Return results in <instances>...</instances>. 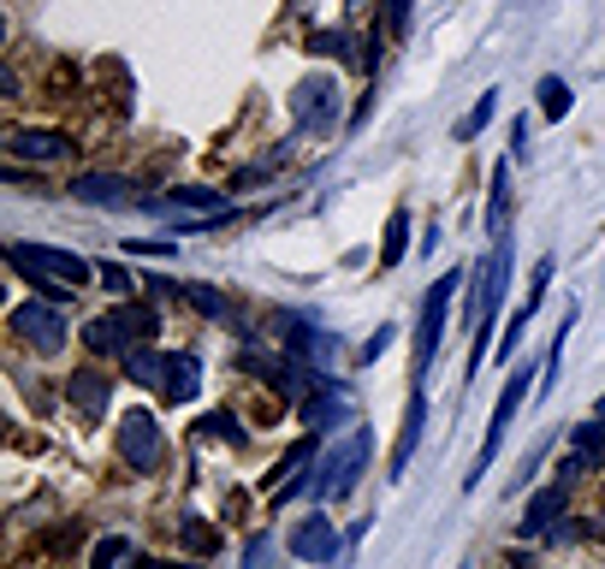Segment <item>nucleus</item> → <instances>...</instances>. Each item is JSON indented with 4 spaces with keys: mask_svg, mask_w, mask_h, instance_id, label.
Listing matches in <instances>:
<instances>
[{
    "mask_svg": "<svg viewBox=\"0 0 605 569\" xmlns=\"http://www.w3.org/2000/svg\"><path fill=\"white\" fill-rule=\"evenodd\" d=\"M392 333H397V326H386V321H380V333H374L369 344H362V362H374L380 350H386V344H392Z\"/></svg>",
    "mask_w": 605,
    "mask_h": 569,
    "instance_id": "nucleus-35",
    "label": "nucleus"
},
{
    "mask_svg": "<svg viewBox=\"0 0 605 569\" xmlns=\"http://www.w3.org/2000/svg\"><path fill=\"white\" fill-rule=\"evenodd\" d=\"M12 333H19L30 350H42V356H60V344H65V315H60V303H19L12 308Z\"/></svg>",
    "mask_w": 605,
    "mask_h": 569,
    "instance_id": "nucleus-7",
    "label": "nucleus"
},
{
    "mask_svg": "<svg viewBox=\"0 0 605 569\" xmlns=\"http://www.w3.org/2000/svg\"><path fill=\"white\" fill-rule=\"evenodd\" d=\"M83 344H90V356H119V362H125V356L137 350V344L125 338V326H119L113 315H108V321H90V326H83Z\"/></svg>",
    "mask_w": 605,
    "mask_h": 569,
    "instance_id": "nucleus-18",
    "label": "nucleus"
},
{
    "mask_svg": "<svg viewBox=\"0 0 605 569\" xmlns=\"http://www.w3.org/2000/svg\"><path fill=\"white\" fill-rule=\"evenodd\" d=\"M137 569H196V563H172V558H143Z\"/></svg>",
    "mask_w": 605,
    "mask_h": 569,
    "instance_id": "nucleus-39",
    "label": "nucleus"
},
{
    "mask_svg": "<svg viewBox=\"0 0 605 569\" xmlns=\"http://www.w3.org/2000/svg\"><path fill=\"white\" fill-rule=\"evenodd\" d=\"M268 551H273V540L262 534V540H250V551H244V569H268Z\"/></svg>",
    "mask_w": 605,
    "mask_h": 569,
    "instance_id": "nucleus-36",
    "label": "nucleus"
},
{
    "mask_svg": "<svg viewBox=\"0 0 605 569\" xmlns=\"http://www.w3.org/2000/svg\"><path fill=\"white\" fill-rule=\"evenodd\" d=\"M72 196L90 202V209H143V190H137L125 172H78Z\"/></svg>",
    "mask_w": 605,
    "mask_h": 569,
    "instance_id": "nucleus-9",
    "label": "nucleus"
},
{
    "mask_svg": "<svg viewBox=\"0 0 605 569\" xmlns=\"http://www.w3.org/2000/svg\"><path fill=\"white\" fill-rule=\"evenodd\" d=\"M511 154H528V119L516 113V125H511Z\"/></svg>",
    "mask_w": 605,
    "mask_h": 569,
    "instance_id": "nucleus-37",
    "label": "nucleus"
},
{
    "mask_svg": "<svg viewBox=\"0 0 605 569\" xmlns=\"http://www.w3.org/2000/svg\"><path fill=\"white\" fill-rule=\"evenodd\" d=\"M309 54H321V60H351V37H344V30H315V37H309Z\"/></svg>",
    "mask_w": 605,
    "mask_h": 569,
    "instance_id": "nucleus-30",
    "label": "nucleus"
},
{
    "mask_svg": "<svg viewBox=\"0 0 605 569\" xmlns=\"http://www.w3.org/2000/svg\"><path fill=\"white\" fill-rule=\"evenodd\" d=\"M457 285H470V273H445V280L427 285V297H422V326H416V374H427V362L440 356V344H445V315H452Z\"/></svg>",
    "mask_w": 605,
    "mask_h": 569,
    "instance_id": "nucleus-4",
    "label": "nucleus"
},
{
    "mask_svg": "<svg viewBox=\"0 0 605 569\" xmlns=\"http://www.w3.org/2000/svg\"><path fill=\"white\" fill-rule=\"evenodd\" d=\"M505 226H511V161H498L493 166V196H487V232L505 237Z\"/></svg>",
    "mask_w": 605,
    "mask_h": 569,
    "instance_id": "nucleus-22",
    "label": "nucleus"
},
{
    "mask_svg": "<svg viewBox=\"0 0 605 569\" xmlns=\"http://www.w3.org/2000/svg\"><path fill=\"white\" fill-rule=\"evenodd\" d=\"M179 297L196 308V315H209V321H232V297L226 291H214V285H202V280H184Z\"/></svg>",
    "mask_w": 605,
    "mask_h": 569,
    "instance_id": "nucleus-20",
    "label": "nucleus"
},
{
    "mask_svg": "<svg viewBox=\"0 0 605 569\" xmlns=\"http://www.w3.org/2000/svg\"><path fill=\"white\" fill-rule=\"evenodd\" d=\"M351 416V386H333V379H321V392L303 404V421L315 427V434H326L333 421Z\"/></svg>",
    "mask_w": 605,
    "mask_h": 569,
    "instance_id": "nucleus-16",
    "label": "nucleus"
},
{
    "mask_svg": "<svg viewBox=\"0 0 605 569\" xmlns=\"http://www.w3.org/2000/svg\"><path fill=\"white\" fill-rule=\"evenodd\" d=\"M422 427H427V392L410 386V404H404V434H397V451H392V480L410 469V457H416L422 445Z\"/></svg>",
    "mask_w": 605,
    "mask_h": 569,
    "instance_id": "nucleus-14",
    "label": "nucleus"
},
{
    "mask_svg": "<svg viewBox=\"0 0 605 569\" xmlns=\"http://www.w3.org/2000/svg\"><path fill=\"white\" fill-rule=\"evenodd\" d=\"M528 362L523 368H511L505 374V392H498V404H493V421H487V439H481V457H475V469H470V492H475V480L493 469V457H498V445H505V434H511V421H516V409L528 404Z\"/></svg>",
    "mask_w": 605,
    "mask_h": 569,
    "instance_id": "nucleus-3",
    "label": "nucleus"
},
{
    "mask_svg": "<svg viewBox=\"0 0 605 569\" xmlns=\"http://www.w3.org/2000/svg\"><path fill=\"white\" fill-rule=\"evenodd\" d=\"M569 333H576V303L558 315V333H552V350H546V379H541V392H552L558 386V374H564V344H569Z\"/></svg>",
    "mask_w": 605,
    "mask_h": 569,
    "instance_id": "nucleus-23",
    "label": "nucleus"
},
{
    "mask_svg": "<svg viewBox=\"0 0 605 569\" xmlns=\"http://www.w3.org/2000/svg\"><path fill=\"white\" fill-rule=\"evenodd\" d=\"M493 113H498V90H487V95H481L475 108L457 119V131H452V136H457V143H470V136H481V131H487V119H493Z\"/></svg>",
    "mask_w": 605,
    "mask_h": 569,
    "instance_id": "nucleus-26",
    "label": "nucleus"
},
{
    "mask_svg": "<svg viewBox=\"0 0 605 569\" xmlns=\"http://www.w3.org/2000/svg\"><path fill=\"white\" fill-rule=\"evenodd\" d=\"M196 392H202V362L190 356V350H172L167 379H161V398H167V404H190Z\"/></svg>",
    "mask_w": 605,
    "mask_h": 569,
    "instance_id": "nucleus-17",
    "label": "nucleus"
},
{
    "mask_svg": "<svg viewBox=\"0 0 605 569\" xmlns=\"http://www.w3.org/2000/svg\"><path fill=\"white\" fill-rule=\"evenodd\" d=\"M119 457H125V469H137V475L161 469V463H167V427H161V416L131 409V416L119 421Z\"/></svg>",
    "mask_w": 605,
    "mask_h": 569,
    "instance_id": "nucleus-5",
    "label": "nucleus"
},
{
    "mask_svg": "<svg viewBox=\"0 0 605 569\" xmlns=\"http://www.w3.org/2000/svg\"><path fill=\"white\" fill-rule=\"evenodd\" d=\"M143 214H226V190L184 184L172 196H143Z\"/></svg>",
    "mask_w": 605,
    "mask_h": 569,
    "instance_id": "nucleus-10",
    "label": "nucleus"
},
{
    "mask_svg": "<svg viewBox=\"0 0 605 569\" xmlns=\"http://www.w3.org/2000/svg\"><path fill=\"white\" fill-rule=\"evenodd\" d=\"M179 540H184V551H196V558H209V551L220 546L214 528L202 522V516H184V522H179Z\"/></svg>",
    "mask_w": 605,
    "mask_h": 569,
    "instance_id": "nucleus-28",
    "label": "nucleus"
},
{
    "mask_svg": "<svg viewBox=\"0 0 605 569\" xmlns=\"http://www.w3.org/2000/svg\"><path fill=\"white\" fill-rule=\"evenodd\" d=\"M309 463H315V439H298V445H291V451H285L280 463H273L268 492L280 498V505H285V498H298V492L309 487V480H303V469H309Z\"/></svg>",
    "mask_w": 605,
    "mask_h": 569,
    "instance_id": "nucleus-13",
    "label": "nucleus"
},
{
    "mask_svg": "<svg viewBox=\"0 0 605 569\" xmlns=\"http://www.w3.org/2000/svg\"><path fill=\"white\" fill-rule=\"evenodd\" d=\"M95 280H101V285H108V291H113V297H131V280H125V267H113V262H101V267H95Z\"/></svg>",
    "mask_w": 605,
    "mask_h": 569,
    "instance_id": "nucleus-33",
    "label": "nucleus"
},
{
    "mask_svg": "<svg viewBox=\"0 0 605 569\" xmlns=\"http://www.w3.org/2000/svg\"><path fill=\"white\" fill-rule=\"evenodd\" d=\"M202 434L220 439V445H244V421H238L232 409H214V416H202Z\"/></svg>",
    "mask_w": 605,
    "mask_h": 569,
    "instance_id": "nucleus-27",
    "label": "nucleus"
},
{
    "mask_svg": "<svg viewBox=\"0 0 605 569\" xmlns=\"http://www.w3.org/2000/svg\"><path fill=\"white\" fill-rule=\"evenodd\" d=\"M65 398H72V409L78 416H101V409H108V398H113V374L101 368V362H90V368H78L72 374V386H65Z\"/></svg>",
    "mask_w": 605,
    "mask_h": 569,
    "instance_id": "nucleus-12",
    "label": "nucleus"
},
{
    "mask_svg": "<svg viewBox=\"0 0 605 569\" xmlns=\"http://www.w3.org/2000/svg\"><path fill=\"white\" fill-rule=\"evenodd\" d=\"M369 427H351V434H344L333 451H326L321 463H315V480H309V492L315 498H351L356 492V480H362V469H369Z\"/></svg>",
    "mask_w": 605,
    "mask_h": 569,
    "instance_id": "nucleus-2",
    "label": "nucleus"
},
{
    "mask_svg": "<svg viewBox=\"0 0 605 569\" xmlns=\"http://www.w3.org/2000/svg\"><path fill=\"white\" fill-rule=\"evenodd\" d=\"M594 421H605V398H599V404H594Z\"/></svg>",
    "mask_w": 605,
    "mask_h": 569,
    "instance_id": "nucleus-41",
    "label": "nucleus"
},
{
    "mask_svg": "<svg viewBox=\"0 0 605 569\" xmlns=\"http://www.w3.org/2000/svg\"><path fill=\"white\" fill-rule=\"evenodd\" d=\"M291 119L298 131H333L339 125V83L333 78H303L291 90Z\"/></svg>",
    "mask_w": 605,
    "mask_h": 569,
    "instance_id": "nucleus-8",
    "label": "nucleus"
},
{
    "mask_svg": "<svg viewBox=\"0 0 605 569\" xmlns=\"http://www.w3.org/2000/svg\"><path fill=\"white\" fill-rule=\"evenodd\" d=\"M386 30L392 37H404L410 30V0H386Z\"/></svg>",
    "mask_w": 605,
    "mask_h": 569,
    "instance_id": "nucleus-34",
    "label": "nucleus"
},
{
    "mask_svg": "<svg viewBox=\"0 0 605 569\" xmlns=\"http://www.w3.org/2000/svg\"><path fill=\"white\" fill-rule=\"evenodd\" d=\"M541 113L546 119H564L569 113V83L564 78H541Z\"/></svg>",
    "mask_w": 605,
    "mask_h": 569,
    "instance_id": "nucleus-31",
    "label": "nucleus"
},
{
    "mask_svg": "<svg viewBox=\"0 0 605 569\" xmlns=\"http://www.w3.org/2000/svg\"><path fill=\"white\" fill-rule=\"evenodd\" d=\"M569 487H576V480L558 475L552 487H541V492L528 498V510H523V540H541V534H552V522H558L564 505H569Z\"/></svg>",
    "mask_w": 605,
    "mask_h": 569,
    "instance_id": "nucleus-11",
    "label": "nucleus"
},
{
    "mask_svg": "<svg viewBox=\"0 0 605 569\" xmlns=\"http://www.w3.org/2000/svg\"><path fill=\"white\" fill-rule=\"evenodd\" d=\"M113 321L125 326V338H131V344H149L154 333H161V315H154L149 303H125V308H119Z\"/></svg>",
    "mask_w": 605,
    "mask_h": 569,
    "instance_id": "nucleus-24",
    "label": "nucleus"
},
{
    "mask_svg": "<svg viewBox=\"0 0 605 569\" xmlns=\"http://www.w3.org/2000/svg\"><path fill=\"white\" fill-rule=\"evenodd\" d=\"M167 362H172V356L149 350V344H137V350L125 356V379H131V386H154V392H161V379H167Z\"/></svg>",
    "mask_w": 605,
    "mask_h": 569,
    "instance_id": "nucleus-21",
    "label": "nucleus"
},
{
    "mask_svg": "<svg viewBox=\"0 0 605 569\" xmlns=\"http://www.w3.org/2000/svg\"><path fill=\"white\" fill-rule=\"evenodd\" d=\"M404 250H410V209H392L386 244H380V267H397V262H404Z\"/></svg>",
    "mask_w": 605,
    "mask_h": 569,
    "instance_id": "nucleus-25",
    "label": "nucleus"
},
{
    "mask_svg": "<svg viewBox=\"0 0 605 569\" xmlns=\"http://www.w3.org/2000/svg\"><path fill=\"white\" fill-rule=\"evenodd\" d=\"M131 558V540L125 534H108V540H95V551H90V569H119Z\"/></svg>",
    "mask_w": 605,
    "mask_h": 569,
    "instance_id": "nucleus-29",
    "label": "nucleus"
},
{
    "mask_svg": "<svg viewBox=\"0 0 605 569\" xmlns=\"http://www.w3.org/2000/svg\"><path fill=\"white\" fill-rule=\"evenodd\" d=\"M179 237H125V255H172Z\"/></svg>",
    "mask_w": 605,
    "mask_h": 569,
    "instance_id": "nucleus-32",
    "label": "nucleus"
},
{
    "mask_svg": "<svg viewBox=\"0 0 605 569\" xmlns=\"http://www.w3.org/2000/svg\"><path fill=\"white\" fill-rule=\"evenodd\" d=\"M7 154H12V161H65L72 143H65L60 131H12L7 136Z\"/></svg>",
    "mask_w": 605,
    "mask_h": 569,
    "instance_id": "nucleus-15",
    "label": "nucleus"
},
{
    "mask_svg": "<svg viewBox=\"0 0 605 569\" xmlns=\"http://www.w3.org/2000/svg\"><path fill=\"white\" fill-rule=\"evenodd\" d=\"M380 48H386V37L374 30V37H369V54H362V72H374V65H380Z\"/></svg>",
    "mask_w": 605,
    "mask_h": 569,
    "instance_id": "nucleus-38",
    "label": "nucleus"
},
{
    "mask_svg": "<svg viewBox=\"0 0 605 569\" xmlns=\"http://www.w3.org/2000/svg\"><path fill=\"white\" fill-rule=\"evenodd\" d=\"M285 551H291L298 563H321V569H326V563L344 558V534H339V522H333L326 510H309L303 522L285 534Z\"/></svg>",
    "mask_w": 605,
    "mask_h": 569,
    "instance_id": "nucleus-6",
    "label": "nucleus"
},
{
    "mask_svg": "<svg viewBox=\"0 0 605 569\" xmlns=\"http://www.w3.org/2000/svg\"><path fill=\"white\" fill-rule=\"evenodd\" d=\"M564 457H576L582 463V475L587 469H599L605 463V421H582V427H569V451Z\"/></svg>",
    "mask_w": 605,
    "mask_h": 569,
    "instance_id": "nucleus-19",
    "label": "nucleus"
},
{
    "mask_svg": "<svg viewBox=\"0 0 605 569\" xmlns=\"http://www.w3.org/2000/svg\"><path fill=\"white\" fill-rule=\"evenodd\" d=\"M7 262L24 273V285H37V297L48 303H72V291L90 280V262L72 250H48V244H7Z\"/></svg>",
    "mask_w": 605,
    "mask_h": 569,
    "instance_id": "nucleus-1",
    "label": "nucleus"
},
{
    "mask_svg": "<svg viewBox=\"0 0 605 569\" xmlns=\"http://www.w3.org/2000/svg\"><path fill=\"white\" fill-rule=\"evenodd\" d=\"M344 7H351V12H362V7H374V0H344Z\"/></svg>",
    "mask_w": 605,
    "mask_h": 569,
    "instance_id": "nucleus-40",
    "label": "nucleus"
}]
</instances>
